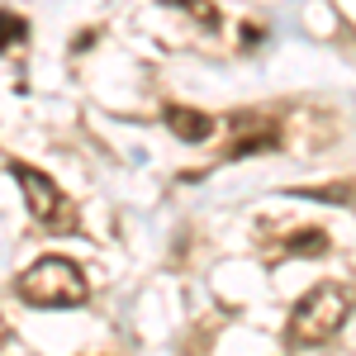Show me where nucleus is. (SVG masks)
Returning a JSON list of instances; mask_svg holds the SVG:
<instances>
[{"label": "nucleus", "mask_w": 356, "mask_h": 356, "mask_svg": "<svg viewBox=\"0 0 356 356\" xmlns=\"http://www.w3.org/2000/svg\"><path fill=\"white\" fill-rule=\"evenodd\" d=\"M347 318H352V290L323 280L290 309V342L295 347H323L342 332Z\"/></svg>", "instance_id": "1"}, {"label": "nucleus", "mask_w": 356, "mask_h": 356, "mask_svg": "<svg viewBox=\"0 0 356 356\" xmlns=\"http://www.w3.org/2000/svg\"><path fill=\"white\" fill-rule=\"evenodd\" d=\"M15 295L33 309H76L86 304V275L76 261H67V257H43V261H33L19 280H15Z\"/></svg>", "instance_id": "2"}, {"label": "nucleus", "mask_w": 356, "mask_h": 356, "mask_svg": "<svg viewBox=\"0 0 356 356\" xmlns=\"http://www.w3.org/2000/svg\"><path fill=\"white\" fill-rule=\"evenodd\" d=\"M10 176L19 181V191H24V200H29V214L43 223V228H53V233H72V228H76V219H67L72 204L62 200V191H57L43 171H33L29 162H10Z\"/></svg>", "instance_id": "3"}, {"label": "nucleus", "mask_w": 356, "mask_h": 356, "mask_svg": "<svg viewBox=\"0 0 356 356\" xmlns=\"http://www.w3.org/2000/svg\"><path fill=\"white\" fill-rule=\"evenodd\" d=\"M162 119H166V129L181 138V143H204V138L214 134V119L200 114V110H191V105H166Z\"/></svg>", "instance_id": "4"}, {"label": "nucleus", "mask_w": 356, "mask_h": 356, "mask_svg": "<svg viewBox=\"0 0 356 356\" xmlns=\"http://www.w3.org/2000/svg\"><path fill=\"white\" fill-rule=\"evenodd\" d=\"M275 147H280L275 124H247L243 134L223 147V157H228V162H238V157H252V152H275Z\"/></svg>", "instance_id": "5"}, {"label": "nucleus", "mask_w": 356, "mask_h": 356, "mask_svg": "<svg viewBox=\"0 0 356 356\" xmlns=\"http://www.w3.org/2000/svg\"><path fill=\"white\" fill-rule=\"evenodd\" d=\"M328 233L323 228H300V233H290L285 238V252L290 257H328Z\"/></svg>", "instance_id": "6"}, {"label": "nucleus", "mask_w": 356, "mask_h": 356, "mask_svg": "<svg viewBox=\"0 0 356 356\" xmlns=\"http://www.w3.org/2000/svg\"><path fill=\"white\" fill-rule=\"evenodd\" d=\"M166 5H171V10H186V15L200 19L204 29H219V10H214L209 0H166Z\"/></svg>", "instance_id": "7"}, {"label": "nucleus", "mask_w": 356, "mask_h": 356, "mask_svg": "<svg viewBox=\"0 0 356 356\" xmlns=\"http://www.w3.org/2000/svg\"><path fill=\"white\" fill-rule=\"evenodd\" d=\"M29 38V24L19 15H10V10H0V53L5 48H15V43H24Z\"/></svg>", "instance_id": "8"}, {"label": "nucleus", "mask_w": 356, "mask_h": 356, "mask_svg": "<svg viewBox=\"0 0 356 356\" xmlns=\"http://www.w3.org/2000/svg\"><path fill=\"white\" fill-rule=\"evenodd\" d=\"M5 337H10V328H5V318H0V342H5Z\"/></svg>", "instance_id": "9"}]
</instances>
